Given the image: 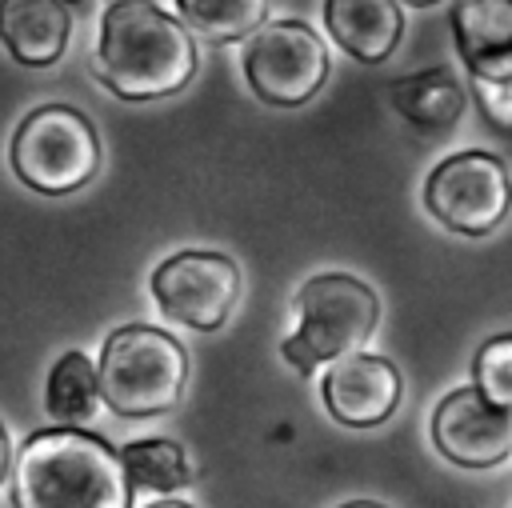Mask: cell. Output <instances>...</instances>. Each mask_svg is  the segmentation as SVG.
<instances>
[{"mask_svg": "<svg viewBox=\"0 0 512 508\" xmlns=\"http://www.w3.org/2000/svg\"><path fill=\"white\" fill-rule=\"evenodd\" d=\"M120 452L84 428H40L16 452L12 508H132Z\"/></svg>", "mask_w": 512, "mask_h": 508, "instance_id": "obj_2", "label": "cell"}, {"mask_svg": "<svg viewBox=\"0 0 512 508\" xmlns=\"http://www.w3.org/2000/svg\"><path fill=\"white\" fill-rule=\"evenodd\" d=\"M196 40L184 20L152 0H116L100 16L96 76L120 100L144 104L176 96L196 76Z\"/></svg>", "mask_w": 512, "mask_h": 508, "instance_id": "obj_1", "label": "cell"}, {"mask_svg": "<svg viewBox=\"0 0 512 508\" xmlns=\"http://www.w3.org/2000/svg\"><path fill=\"white\" fill-rule=\"evenodd\" d=\"M292 304L300 324L280 344V352L296 372H312L324 360L352 356L380 324L376 292L348 272H324L304 280Z\"/></svg>", "mask_w": 512, "mask_h": 508, "instance_id": "obj_4", "label": "cell"}, {"mask_svg": "<svg viewBox=\"0 0 512 508\" xmlns=\"http://www.w3.org/2000/svg\"><path fill=\"white\" fill-rule=\"evenodd\" d=\"M468 88H472L480 112L488 116V124L512 132V60L484 68V72H468Z\"/></svg>", "mask_w": 512, "mask_h": 508, "instance_id": "obj_19", "label": "cell"}, {"mask_svg": "<svg viewBox=\"0 0 512 508\" xmlns=\"http://www.w3.org/2000/svg\"><path fill=\"white\" fill-rule=\"evenodd\" d=\"M452 40L468 72L512 60V0H460L452 8Z\"/></svg>", "mask_w": 512, "mask_h": 508, "instance_id": "obj_14", "label": "cell"}, {"mask_svg": "<svg viewBox=\"0 0 512 508\" xmlns=\"http://www.w3.org/2000/svg\"><path fill=\"white\" fill-rule=\"evenodd\" d=\"M400 4H412V8H432V4H440V0H400Z\"/></svg>", "mask_w": 512, "mask_h": 508, "instance_id": "obj_23", "label": "cell"}, {"mask_svg": "<svg viewBox=\"0 0 512 508\" xmlns=\"http://www.w3.org/2000/svg\"><path fill=\"white\" fill-rule=\"evenodd\" d=\"M424 208L456 236H488L512 212V176L484 148L452 152L428 172Z\"/></svg>", "mask_w": 512, "mask_h": 508, "instance_id": "obj_6", "label": "cell"}, {"mask_svg": "<svg viewBox=\"0 0 512 508\" xmlns=\"http://www.w3.org/2000/svg\"><path fill=\"white\" fill-rule=\"evenodd\" d=\"M148 288L168 320L192 332H216L240 300V268L224 252L184 248L156 264Z\"/></svg>", "mask_w": 512, "mask_h": 508, "instance_id": "obj_8", "label": "cell"}, {"mask_svg": "<svg viewBox=\"0 0 512 508\" xmlns=\"http://www.w3.org/2000/svg\"><path fill=\"white\" fill-rule=\"evenodd\" d=\"M96 380H100V400L116 416L124 420L164 416L184 396L188 352L164 328L124 324L104 340L96 360Z\"/></svg>", "mask_w": 512, "mask_h": 508, "instance_id": "obj_3", "label": "cell"}, {"mask_svg": "<svg viewBox=\"0 0 512 508\" xmlns=\"http://www.w3.org/2000/svg\"><path fill=\"white\" fill-rule=\"evenodd\" d=\"M432 444L460 468H496L512 456V412L480 388H456L432 412Z\"/></svg>", "mask_w": 512, "mask_h": 508, "instance_id": "obj_9", "label": "cell"}, {"mask_svg": "<svg viewBox=\"0 0 512 508\" xmlns=\"http://www.w3.org/2000/svg\"><path fill=\"white\" fill-rule=\"evenodd\" d=\"M324 408L348 424V428H376L384 424L404 396V380L388 356L352 352L344 360H332V368L320 380Z\"/></svg>", "mask_w": 512, "mask_h": 508, "instance_id": "obj_10", "label": "cell"}, {"mask_svg": "<svg viewBox=\"0 0 512 508\" xmlns=\"http://www.w3.org/2000/svg\"><path fill=\"white\" fill-rule=\"evenodd\" d=\"M12 476V440H8V428L0 424V484Z\"/></svg>", "mask_w": 512, "mask_h": 508, "instance_id": "obj_20", "label": "cell"}, {"mask_svg": "<svg viewBox=\"0 0 512 508\" xmlns=\"http://www.w3.org/2000/svg\"><path fill=\"white\" fill-rule=\"evenodd\" d=\"M472 388L512 412V332L484 340L472 356Z\"/></svg>", "mask_w": 512, "mask_h": 508, "instance_id": "obj_18", "label": "cell"}, {"mask_svg": "<svg viewBox=\"0 0 512 508\" xmlns=\"http://www.w3.org/2000/svg\"><path fill=\"white\" fill-rule=\"evenodd\" d=\"M464 100L460 76L444 64L392 80V108L420 132H448L464 116Z\"/></svg>", "mask_w": 512, "mask_h": 508, "instance_id": "obj_13", "label": "cell"}, {"mask_svg": "<svg viewBox=\"0 0 512 508\" xmlns=\"http://www.w3.org/2000/svg\"><path fill=\"white\" fill-rule=\"evenodd\" d=\"M8 164L40 196H68L96 180L100 136L96 124L72 104H44L28 112L8 144Z\"/></svg>", "mask_w": 512, "mask_h": 508, "instance_id": "obj_5", "label": "cell"}, {"mask_svg": "<svg viewBox=\"0 0 512 508\" xmlns=\"http://www.w3.org/2000/svg\"><path fill=\"white\" fill-rule=\"evenodd\" d=\"M120 460H124V472L132 480V488H144V492H180L188 488L196 476H192V464L184 456V448L168 436H140V440H128L120 448Z\"/></svg>", "mask_w": 512, "mask_h": 508, "instance_id": "obj_17", "label": "cell"}, {"mask_svg": "<svg viewBox=\"0 0 512 508\" xmlns=\"http://www.w3.org/2000/svg\"><path fill=\"white\" fill-rule=\"evenodd\" d=\"M340 508H388V504H380V500H348Z\"/></svg>", "mask_w": 512, "mask_h": 508, "instance_id": "obj_22", "label": "cell"}, {"mask_svg": "<svg viewBox=\"0 0 512 508\" xmlns=\"http://www.w3.org/2000/svg\"><path fill=\"white\" fill-rule=\"evenodd\" d=\"M144 508H192L188 500H176V496H164V500H152V504H144Z\"/></svg>", "mask_w": 512, "mask_h": 508, "instance_id": "obj_21", "label": "cell"}, {"mask_svg": "<svg viewBox=\"0 0 512 508\" xmlns=\"http://www.w3.org/2000/svg\"><path fill=\"white\" fill-rule=\"evenodd\" d=\"M64 4H68V8H76V12H84V8L92 4V0H64Z\"/></svg>", "mask_w": 512, "mask_h": 508, "instance_id": "obj_24", "label": "cell"}, {"mask_svg": "<svg viewBox=\"0 0 512 508\" xmlns=\"http://www.w3.org/2000/svg\"><path fill=\"white\" fill-rule=\"evenodd\" d=\"M324 28L360 64H380L404 36L400 0H324Z\"/></svg>", "mask_w": 512, "mask_h": 508, "instance_id": "obj_12", "label": "cell"}, {"mask_svg": "<svg viewBox=\"0 0 512 508\" xmlns=\"http://www.w3.org/2000/svg\"><path fill=\"white\" fill-rule=\"evenodd\" d=\"M244 80L256 100L300 108L328 80V48L304 20H272L244 48Z\"/></svg>", "mask_w": 512, "mask_h": 508, "instance_id": "obj_7", "label": "cell"}, {"mask_svg": "<svg viewBox=\"0 0 512 508\" xmlns=\"http://www.w3.org/2000/svg\"><path fill=\"white\" fill-rule=\"evenodd\" d=\"M100 400V380H96V364L80 352L68 348L52 372H48V388H44V408L52 420H60L64 428H80L92 408Z\"/></svg>", "mask_w": 512, "mask_h": 508, "instance_id": "obj_16", "label": "cell"}, {"mask_svg": "<svg viewBox=\"0 0 512 508\" xmlns=\"http://www.w3.org/2000/svg\"><path fill=\"white\" fill-rule=\"evenodd\" d=\"M108 4H116V0H108Z\"/></svg>", "mask_w": 512, "mask_h": 508, "instance_id": "obj_25", "label": "cell"}, {"mask_svg": "<svg viewBox=\"0 0 512 508\" xmlns=\"http://www.w3.org/2000/svg\"><path fill=\"white\" fill-rule=\"evenodd\" d=\"M68 32L64 0H0V40L24 68H52L68 48Z\"/></svg>", "mask_w": 512, "mask_h": 508, "instance_id": "obj_11", "label": "cell"}, {"mask_svg": "<svg viewBox=\"0 0 512 508\" xmlns=\"http://www.w3.org/2000/svg\"><path fill=\"white\" fill-rule=\"evenodd\" d=\"M268 8L272 0H176L188 32L204 36L208 44L252 40L268 24Z\"/></svg>", "mask_w": 512, "mask_h": 508, "instance_id": "obj_15", "label": "cell"}]
</instances>
